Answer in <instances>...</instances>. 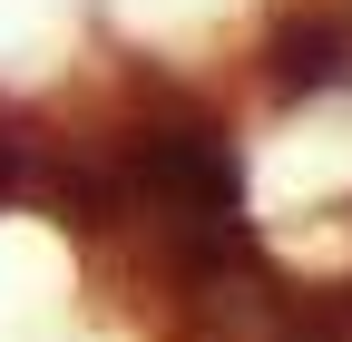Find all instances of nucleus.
Here are the masks:
<instances>
[{
	"mask_svg": "<svg viewBox=\"0 0 352 342\" xmlns=\"http://www.w3.org/2000/svg\"><path fill=\"white\" fill-rule=\"evenodd\" d=\"M138 186L166 205L176 225H196V235H235V205H245V176H235V157L215 127H166V137L138 147Z\"/></svg>",
	"mask_w": 352,
	"mask_h": 342,
	"instance_id": "1",
	"label": "nucleus"
},
{
	"mask_svg": "<svg viewBox=\"0 0 352 342\" xmlns=\"http://www.w3.org/2000/svg\"><path fill=\"white\" fill-rule=\"evenodd\" d=\"M274 98H314V89H333V78H352V59H342V39L323 30V20H303V30H284L274 39Z\"/></svg>",
	"mask_w": 352,
	"mask_h": 342,
	"instance_id": "2",
	"label": "nucleus"
}]
</instances>
